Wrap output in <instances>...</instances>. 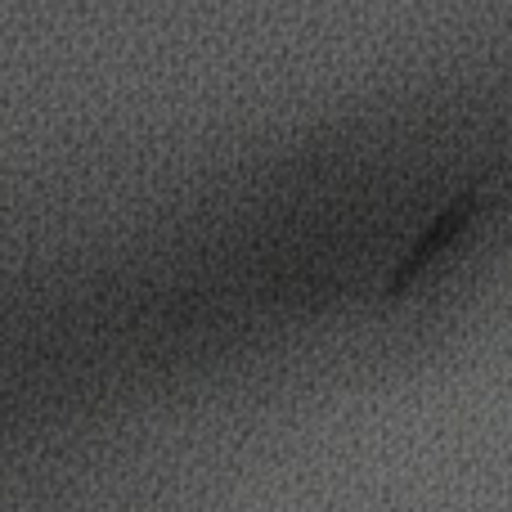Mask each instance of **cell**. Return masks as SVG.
<instances>
[{
  "mask_svg": "<svg viewBox=\"0 0 512 512\" xmlns=\"http://www.w3.org/2000/svg\"><path fill=\"white\" fill-rule=\"evenodd\" d=\"M477 203H481V194H463L459 203H450L441 216H436V225L423 234V239L414 243V252H409L405 261H400V270L391 274V292H405V283H409V279H418V270H423V265L432 261V256H441L454 239H459V230L472 221Z\"/></svg>",
  "mask_w": 512,
  "mask_h": 512,
  "instance_id": "obj_1",
  "label": "cell"
}]
</instances>
